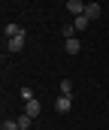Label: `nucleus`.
Here are the masks:
<instances>
[{
  "instance_id": "7",
  "label": "nucleus",
  "mask_w": 109,
  "mask_h": 130,
  "mask_svg": "<svg viewBox=\"0 0 109 130\" xmlns=\"http://www.w3.org/2000/svg\"><path fill=\"white\" fill-rule=\"evenodd\" d=\"M100 12H103V6H100V3H88L82 15H88V18H100Z\"/></svg>"
},
{
  "instance_id": "1",
  "label": "nucleus",
  "mask_w": 109,
  "mask_h": 130,
  "mask_svg": "<svg viewBox=\"0 0 109 130\" xmlns=\"http://www.w3.org/2000/svg\"><path fill=\"white\" fill-rule=\"evenodd\" d=\"M24 39H27L24 33H21V36H12V39H6V52H12V55H15V52H21V48H24Z\"/></svg>"
},
{
  "instance_id": "2",
  "label": "nucleus",
  "mask_w": 109,
  "mask_h": 130,
  "mask_svg": "<svg viewBox=\"0 0 109 130\" xmlns=\"http://www.w3.org/2000/svg\"><path fill=\"white\" fill-rule=\"evenodd\" d=\"M70 106H73V100L67 97V94H61V97L55 100V112H61V115H67V112H70Z\"/></svg>"
},
{
  "instance_id": "13",
  "label": "nucleus",
  "mask_w": 109,
  "mask_h": 130,
  "mask_svg": "<svg viewBox=\"0 0 109 130\" xmlns=\"http://www.w3.org/2000/svg\"><path fill=\"white\" fill-rule=\"evenodd\" d=\"M34 97H36V94L30 91V88H21V100H24V103H27V100H34Z\"/></svg>"
},
{
  "instance_id": "10",
  "label": "nucleus",
  "mask_w": 109,
  "mask_h": 130,
  "mask_svg": "<svg viewBox=\"0 0 109 130\" xmlns=\"http://www.w3.org/2000/svg\"><path fill=\"white\" fill-rule=\"evenodd\" d=\"M61 94L73 97V82H70V79H61Z\"/></svg>"
},
{
  "instance_id": "11",
  "label": "nucleus",
  "mask_w": 109,
  "mask_h": 130,
  "mask_svg": "<svg viewBox=\"0 0 109 130\" xmlns=\"http://www.w3.org/2000/svg\"><path fill=\"white\" fill-rule=\"evenodd\" d=\"M15 121H18V127H21V130H27V127H30V121H34V118H30V115H18Z\"/></svg>"
},
{
  "instance_id": "4",
  "label": "nucleus",
  "mask_w": 109,
  "mask_h": 130,
  "mask_svg": "<svg viewBox=\"0 0 109 130\" xmlns=\"http://www.w3.org/2000/svg\"><path fill=\"white\" fill-rule=\"evenodd\" d=\"M64 52H67V55H79V52H82V42H79V36L64 39Z\"/></svg>"
},
{
  "instance_id": "8",
  "label": "nucleus",
  "mask_w": 109,
  "mask_h": 130,
  "mask_svg": "<svg viewBox=\"0 0 109 130\" xmlns=\"http://www.w3.org/2000/svg\"><path fill=\"white\" fill-rule=\"evenodd\" d=\"M73 24H76V30L82 33L85 27H88V24H91V18H88V15H76V18H73Z\"/></svg>"
},
{
  "instance_id": "5",
  "label": "nucleus",
  "mask_w": 109,
  "mask_h": 130,
  "mask_svg": "<svg viewBox=\"0 0 109 130\" xmlns=\"http://www.w3.org/2000/svg\"><path fill=\"white\" fill-rule=\"evenodd\" d=\"M21 33H24V27H21V24H12V21H9V24L3 27V39H12V36H21Z\"/></svg>"
},
{
  "instance_id": "9",
  "label": "nucleus",
  "mask_w": 109,
  "mask_h": 130,
  "mask_svg": "<svg viewBox=\"0 0 109 130\" xmlns=\"http://www.w3.org/2000/svg\"><path fill=\"white\" fill-rule=\"evenodd\" d=\"M61 33H64V39H73V36H76V24H64V27H61Z\"/></svg>"
},
{
  "instance_id": "3",
  "label": "nucleus",
  "mask_w": 109,
  "mask_h": 130,
  "mask_svg": "<svg viewBox=\"0 0 109 130\" xmlns=\"http://www.w3.org/2000/svg\"><path fill=\"white\" fill-rule=\"evenodd\" d=\"M39 112H42V103H39V100H27V103H24V115H30V118H36V115H39Z\"/></svg>"
},
{
  "instance_id": "12",
  "label": "nucleus",
  "mask_w": 109,
  "mask_h": 130,
  "mask_svg": "<svg viewBox=\"0 0 109 130\" xmlns=\"http://www.w3.org/2000/svg\"><path fill=\"white\" fill-rule=\"evenodd\" d=\"M0 130H21L18 127V121H12V118H6V121H3V127Z\"/></svg>"
},
{
  "instance_id": "6",
  "label": "nucleus",
  "mask_w": 109,
  "mask_h": 130,
  "mask_svg": "<svg viewBox=\"0 0 109 130\" xmlns=\"http://www.w3.org/2000/svg\"><path fill=\"white\" fill-rule=\"evenodd\" d=\"M85 6H88V3H82V0H67V12H70V15H82Z\"/></svg>"
}]
</instances>
